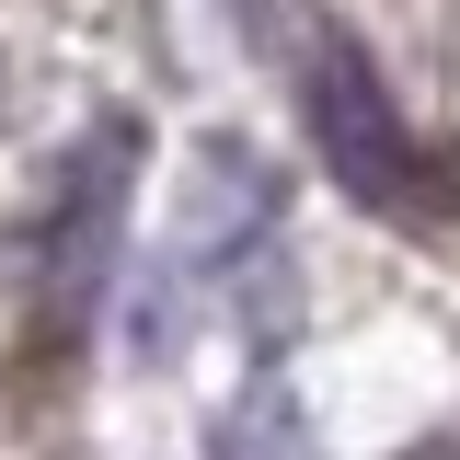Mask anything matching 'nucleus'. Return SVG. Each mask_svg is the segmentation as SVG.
Listing matches in <instances>:
<instances>
[{
    "instance_id": "f257e3e1",
    "label": "nucleus",
    "mask_w": 460,
    "mask_h": 460,
    "mask_svg": "<svg viewBox=\"0 0 460 460\" xmlns=\"http://www.w3.org/2000/svg\"><path fill=\"white\" fill-rule=\"evenodd\" d=\"M311 127H323V150L357 196H380V208H414V150H402L392 104H380V81L357 69V58H323L311 69Z\"/></svg>"
}]
</instances>
